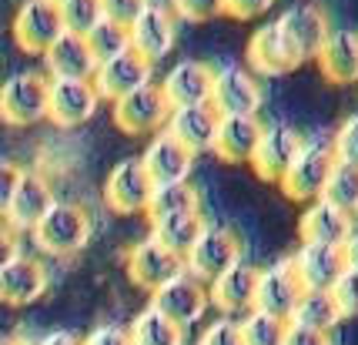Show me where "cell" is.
<instances>
[{
  "label": "cell",
  "instance_id": "35",
  "mask_svg": "<svg viewBox=\"0 0 358 345\" xmlns=\"http://www.w3.org/2000/svg\"><path fill=\"white\" fill-rule=\"evenodd\" d=\"M238 325H241L245 345H281L285 332H288V322H285V318H275V315L258 312V309H251Z\"/></svg>",
  "mask_w": 358,
  "mask_h": 345
},
{
  "label": "cell",
  "instance_id": "33",
  "mask_svg": "<svg viewBox=\"0 0 358 345\" xmlns=\"http://www.w3.org/2000/svg\"><path fill=\"white\" fill-rule=\"evenodd\" d=\"M84 41H87V48H91V54H94V61L97 64H104V61H110V57H117V54L131 50L127 27L114 24V20H108V17H101L91 31L84 34Z\"/></svg>",
  "mask_w": 358,
  "mask_h": 345
},
{
  "label": "cell",
  "instance_id": "44",
  "mask_svg": "<svg viewBox=\"0 0 358 345\" xmlns=\"http://www.w3.org/2000/svg\"><path fill=\"white\" fill-rule=\"evenodd\" d=\"M80 345H131V335L121 325H101V329L87 332Z\"/></svg>",
  "mask_w": 358,
  "mask_h": 345
},
{
  "label": "cell",
  "instance_id": "39",
  "mask_svg": "<svg viewBox=\"0 0 358 345\" xmlns=\"http://www.w3.org/2000/svg\"><path fill=\"white\" fill-rule=\"evenodd\" d=\"M198 345H245L241 325H238L234 318H218V322H211V325L201 332Z\"/></svg>",
  "mask_w": 358,
  "mask_h": 345
},
{
  "label": "cell",
  "instance_id": "15",
  "mask_svg": "<svg viewBox=\"0 0 358 345\" xmlns=\"http://www.w3.org/2000/svg\"><path fill=\"white\" fill-rule=\"evenodd\" d=\"M94 91L101 101H121V97L134 94L138 87L144 84H151V64L138 57L134 50H124V54H117V57H110V61L97 64V71H94Z\"/></svg>",
  "mask_w": 358,
  "mask_h": 345
},
{
  "label": "cell",
  "instance_id": "28",
  "mask_svg": "<svg viewBox=\"0 0 358 345\" xmlns=\"http://www.w3.org/2000/svg\"><path fill=\"white\" fill-rule=\"evenodd\" d=\"M322 78L331 84H355L358 80V31H331L322 50L315 54Z\"/></svg>",
  "mask_w": 358,
  "mask_h": 345
},
{
  "label": "cell",
  "instance_id": "23",
  "mask_svg": "<svg viewBox=\"0 0 358 345\" xmlns=\"http://www.w3.org/2000/svg\"><path fill=\"white\" fill-rule=\"evenodd\" d=\"M262 127L265 125L248 114H218V131H215L211 151L228 164H248L255 148H258Z\"/></svg>",
  "mask_w": 358,
  "mask_h": 345
},
{
  "label": "cell",
  "instance_id": "37",
  "mask_svg": "<svg viewBox=\"0 0 358 345\" xmlns=\"http://www.w3.org/2000/svg\"><path fill=\"white\" fill-rule=\"evenodd\" d=\"M328 148H331L335 164H345V168H355L358 171V114L345 118L342 125H338V131L328 141Z\"/></svg>",
  "mask_w": 358,
  "mask_h": 345
},
{
  "label": "cell",
  "instance_id": "38",
  "mask_svg": "<svg viewBox=\"0 0 358 345\" xmlns=\"http://www.w3.org/2000/svg\"><path fill=\"white\" fill-rule=\"evenodd\" d=\"M328 298H331V305H335V312H338L342 322L358 318V272L345 268L342 275L335 279V285L328 288Z\"/></svg>",
  "mask_w": 358,
  "mask_h": 345
},
{
  "label": "cell",
  "instance_id": "30",
  "mask_svg": "<svg viewBox=\"0 0 358 345\" xmlns=\"http://www.w3.org/2000/svg\"><path fill=\"white\" fill-rule=\"evenodd\" d=\"M127 335H131V345H185V329L168 315H161L155 305L134 315Z\"/></svg>",
  "mask_w": 358,
  "mask_h": 345
},
{
  "label": "cell",
  "instance_id": "27",
  "mask_svg": "<svg viewBox=\"0 0 358 345\" xmlns=\"http://www.w3.org/2000/svg\"><path fill=\"white\" fill-rule=\"evenodd\" d=\"M141 164H144V171L151 178V185H174V181H187V174L194 168V155L185 151L174 138H168L161 131L155 141L144 148Z\"/></svg>",
  "mask_w": 358,
  "mask_h": 345
},
{
  "label": "cell",
  "instance_id": "51",
  "mask_svg": "<svg viewBox=\"0 0 358 345\" xmlns=\"http://www.w3.org/2000/svg\"><path fill=\"white\" fill-rule=\"evenodd\" d=\"M355 218H358V208H355Z\"/></svg>",
  "mask_w": 358,
  "mask_h": 345
},
{
  "label": "cell",
  "instance_id": "25",
  "mask_svg": "<svg viewBox=\"0 0 358 345\" xmlns=\"http://www.w3.org/2000/svg\"><path fill=\"white\" fill-rule=\"evenodd\" d=\"M47 67V78H61V80H91L97 71L91 48L80 34H67L64 31L50 48L41 54Z\"/></svg>",
  "mask_w": 358,
  "mask_h": 345
},
{
  "label": "cell",
  "instance_id": "24",
  "mask_svg": "<svg viewBox=\"0 0 358 345\" xmlns=\"http://www.w3.org/2000/svg\"><path fill=\"white\" fill-rule=\"evenodd\" d=\"M47 292V268L37 258L17 255L0 268V305H31Z\"/></svg>",
  "mask_w": 358,
  "mask_h": 345
},
{
  "label": "cell",
  "instance_id": "7",
  "mask_svg": "<svg viewBox=\"0 0 358 345\" xmlns=\"http://www.w3.org/2000/svg\"><path fill=\"white\" fill-rule=\"evenodd\" d=\"M262 84L251 74L248 67H238V64H228V67H218L215 71V84H211V108L218 114H248V118H258L262 111Z\"/></svg>",
  "mask_w": 358,
  "mask_h": 345
},
{
  "label": "cell",
  "instance_id": "40",
  "mask_svg": "<svg viewBox=\"0 0 358 345\" xmlns=\"http://www.w3.org/2000/svg\"><path fill=\"white\" fill-rule=\"evenodd\" d=\"M148 3L151 0H101V14L114 24H121V27H131Z\"/></svg>",
  "mask_w": 358,
  "mask_h": 345
},
{
  "label": "cell",
  "instance_id": "21",
  "mask_svg": "<svg viewBox=\"0 0 358 345\" xmlns=\"http://www.w3.org/2000/svg\"><path fill=\"white\" fill-rule=\"evenodd\" d=\"M288 262H292L301 292H328L345 272L342 248H328V245H298V251Z\"/></svg>",
  "mask_w": 358,
  "mask_h": 345
},
{
  "label": "cell",
  "instance_id": "9",
  "mask_svg": "<svg viewBox=\"0 0 358 345\" xmlns=\"http://www.w3.org/2000/svg\"><path fill=\"white\" fill-rule=\"evenodd\" d=\"M127 37H131V50L155 67L161 57H168L174 50V41H178L174 14L161 3H148L138 14V20L127 27Z\"/></svg>",
  "mask_w": 358,
  "mask_h": 345
},
{
  "label": "cell",
  "instance_id": "5",
  "mask_svg": "<svg viewBox=\"0 0 358 345\" xmlns=\"http://www.w3.org/2000/svg\"><path fill=\"white\" fill-rule=\"evenodd\" d=\"M275 24H278L281 37H285V44L295 54L298 64L315 61V54L322 50L325 37L331 34L325 10L315 7V3H295V7L281 10V17H275Z\"/></svg>",
  "mask_w": 358,
  "mask_h": 345
},
{
  "label": "cell",
  "instance_id": "4",
  "mask_svg": "<svg viewBox=\"0 0 358 345\" xmlns=\"http://www.w3.org/2000/svg\"><path fill=\"white\" fill-rule=\"evenodd\" d=\"M0 118L14 127H31L47 118V78L17 71L0 84Z\"/></svg>",
  "mask_w": 358,
  "mask_h": 345
},
{
  "label": "cell",
  "instance_id": "8",
  "mask_svg": "<svg viewBox=\"0 0 358 345\" xmlns=\"http://www.w3.org/2000/svg\"><path fill=\"white\" fill-rule=\"evenodd\" d=\"M101 108V97L91 80H61L47 78V118L57 127L87 125Z\"/></svg>",
  "mask_w": 358,
  "mask_h": 345
},
{
  "label": "cell",
  "instance_id": "6",
  "mask_svg": "<svg viewBox=\"0 0 358 345\" xmlns=\"http://www.w3.org/2000/svg\"><path fill=\"white\" fill-rule=\"evenodd\" d=\"M124 265H127L131 282L138 285V288H144V292H151V295H155L157 288H164L171 279L185 275V258H181L178 251L164 248V245L151 235L127 251Z\"/></svg>",
  "mask_w": 358,
  "mask_h": 345
},
{
  "label": "cell",
  "instance_id": "22",
  "mask_svg": "<svg viewBox=\"0 0 358 345\" xmlns=\"http://www.w3.org/2000/svg\"><path fill=\"white\" fill-rule=\"evenodd\" d=\"M215 131H218V111L211 104H198V108H174L168 114L164 134L174 138L185 151L198 157L201 151H211L215 144Z\"/></svg>",
  "mask_w": 358,
  "mask_h": 345
},
{
  "label": "cell",
  "instance_id": "34",
  "mask_svg": "<svg viewBox=\"0 0 358 345\" xmlns=\"http://www.w3.org/2000/svg\"><path fill=\"white\" fill-rule=\"evenodd\" d=\"M322 202L335 204L338 211H345V215L355 218V208H358V171L355 168L335 164L331 174H328L325 188H322Z\"/></svg>",
  "mask_w": 358,
  "mask_h": 345
},
{
  "label": "cell",
  "instance_id": "50",
  "mask_svg": "<svg viewBox=\"0 0 358 345\" xmlns=\"http://www.w3.org/2000/svg\"><path fill=\"white\" fill-rule=\"evenodd\" d=\"M47 3H54V7H61V3H64V0H47Z\"/></svg>",
  "mask_w": 358,
  "mask_h": 345
},
{
  "label": "cell",
  "instance_id": "32",
  "mask_svg": "<svg viewBox=\"0 0 358 345\" xmlns=\"http://www.w3.org/2000/svg\"><path fill=\"white\" fill-rule=\"evenodd\" d=\"M201 228H204L201 215H178V218H168V221L151 225V238H157L164 248L178 251V255L185 258L187 248L194 245V238L201 235Z\"/></svg>",
  "mask_w": 358,
  "mask_h": 345
},
{
  "label": "cell",
  "instance_id": "17",
  "mask_svg": "<svg viewBox=\"0 0 358 345\" xmlns=\"http://www.w3.org/2000/svg\"><path fill=\"white\" fill-rule=\"evenodd\" d=\"M355 232V218L338 211L328 202H308L305 211L298 215V238L301 245H328V248H342L345 238Z\"/></svg>",
  "mask_w": 358,
  "mask_h": 345
},
{
  "label": "cell",
  "instance_id": "29",
  "mask_svg": "<svg viewBox=\"0 0 358 345\" xmlns=\"http://www.w3.org/2000/svg\"><path fill=\"white\" fill-rule=\"evenodd\" d=\"M144 215L151 225L178 218V215H201V195L191 181H174V185H155Z\"/></svg>",
  "mask_w": 358,
  "mask_h": 345
},
{
  "label": "cell",
  "instance_id": "19",
  "mask_svg": "<svg viewBox=\"0 0 358 345\" xmlns=\"http://www.w3.org/2000/svg\"><path fill=\"white\" fill-rule=\"evenodd\" d=\"M54 202H57V198H54V191H50L44 174L24 168L3 221H7V228H14V232H34V225L44 218L47 208Z\"/></svg>",
  "mask_w": 358,
  "mask_h": 345
},
{
  "label": "cell",
  "instance_id": "13",
  "mask_svg": "<svg viewBox=\"0 0 358 345\" xmlns=\"http://www.w3.org/2000/svg\"><path fill=\"white\" fill-rule=\"evenodd\" d=\"M171 104L164 101L157 84H144L134 94L114 101V125L124 134H151L161 125H168Z\"/></svg>",
  "mask_w": 358,
  "mask_h": 345
},
{
  "label": "cell",
  "instance_id": "45",
  "mask_svg": "<svg viewBox=\"0 0 358 345\" xmlns=\"http://www.w3.org/2000/svg\"><path fill=\"white\" fill-rule=\"evenodd\" d=\"M281 345H331V335L325 332H312V329H298V325H288Z\"/></svg>",
  "mask_w": 358,
  "mask_h": 345
},
{
  "label": "cell",
  "instance_id": "11",
  "mask_svg": "<svg viewBox=\"0 0 358 345\" xmlns=\"http://www.w3.org/2000/svg\"><path fill=\"white\" fill-rule=\"evenodd\" d=\"M64 34L61 10L47 0H24L14 14V44L24 54H44Z\"/></svg>",
  "mask_w": 358,
  "mask_h": 345
},
{
  "label": "cell",
  "instance_id": "1",
  "mask_svg": "<svg viewBox=\"0 0 358 345\" xmlns=\"http://www.w3.org/2000/svg\"><path fill=\"white\" fill-rule=\"evenodd\" d=\"M34 241L47 255H74L91 241V215L74 202H54L34 225Z\"/></svg>",
  "mask_w": 358,
  "mask_h": 345
},
{
  "label": "cell",
  "instance_id": "31",
  "mask_svg": "<svg viewBox=\"0 0 358 345\" xmlns=\"http://www.w3.org/2000/svg\"><path fill=\"white\" fill-rule=\"evenodd\" d=\"M288 325L331 335L335 325H342V318H338V312H335V305H331L328 292H301L298 305L292 309V315H288Z\"/></svg>",
  "mask_w": 358,
  "mask_h": 345
},
{
  "label": "cell",
  "instance_id": "3",
  "mask_svg": "<svg viewBox=\"0 0 358 345\" xmlns=\"http://www.w3.org/2000/svg\"><path fill=\"white\" fill-rule=\"evenodd\" d=\"M331 168H335V157H331V148H328V144L301 141L295 161L288 164L285 178L278 181V188L285 191V198H292V202H301V204L318 202Z\"/></svg>",
  "mask_w": 358,
  "mask_h": 345
},
{
  "label": "cell",
  "instance_id": "14",
  "mask_svg": "<svg viewBox=\"0 0 358 345\" xmlns=\"http://www.w3.org/2000/svg\"><path fill=\"white\" fill-rule=\"evenodd\" d=\"M151 305L161 315H168L171 322H178L181 329H187V325L201 322V315L208 312L211 298H208V285L191 279L185 272V275L171 279L164 288H157L155 295H151Z\"/></svg>",
  "mask_w": 358,
  "mask_h": 345
},
{
  "label": "cell",
  "instance_id": "26",
  "mask_svg": "<svg viewBox=\"0 0 358 345\" xmlns=\"http://www.w3.org/2000/svg\"><path fill=\"white\" fill-rule=\"evenodd\" d=\"M248 64H251V74H262V78H281V74H292L298 67L295 54L288 50V44H285V37H281L275 20L262 24L258 31L251 34Z\"/></svg>",
  "mask_w": 358,
  "mask_h": 345
},
{
  "label": "cell",
  "instance_id": "46",
  "mask_svg": "<svg viewBox=\"0 0 358 345\" xmlns=\"http://www.w3.org/2000/svg\"><path fill=\"white\" fill-rule=\"evenodd\" d=\"M17 255V235H14V228H7V225H0V268L7 265V262H14Z\"/></svg>",
  "mask_w": 358,
  "mask_h": 345
},
{
  "label": "cell",
  "instance_id": "42",
  "mask_svg": "<svg viewBox=\"0 0 358 345\" xmlns=\"http://www.w3.org/2000/svg\"><path fill=\"white\" fill-rule=\"evenodd\" d=\"M20 174H24V168H20V164H14V161H3V157H0V218H3V215H7V208H10V198H14Z\"/></svg>",
  "mask_w": 358,
  "mask_h": 345
},
{
  "label": "cell",
  "instance_id": "18",
  "mask_svg": "<svg viewBox=\"0 0 358 345\" xmlns=\"http://www.w3.org/2000/svg\"><path fill=\"white\" fill-rule=\"evenodd\" d=\"M255 288H258V268L241 258L238 265L221 272L218 279L208 285V298L218 312H224V318L248 315L255 309Z\"/></svg>",
  "mask_w": 358,
  "mask_h": 345
},
{
  "label": "cell",
  "instance_id": "2",
  "mask_svg": "<svg viewBox=\"0 0 358 345\" xmlns=\"http://www.w3.org/2000/svg\"><path fill=\"white\" fill-rule=\"evenodd\" d=\"M241 262V241L231 228L224 225H208L204 221L201 235L194 238V245L185 255V272L198 282L211 285L221 272H228L231 265Z\"/></svg>",
  "mask_w": 358,
  "mask_h": 345
},
{
  "label": "cell",
  "instance_id": "49",
  "mask_svg": "<svg viewBox=\"0 0 358 345\" xmlns=\"http://www.w3.org/2000/svg\"><path fill=\"white\" fill-rule=\"evenodd\" d=\"M0 345H27L20 335H0Z\"/></svg>",
  "mask_w": 358,
  "mask_h": 345
},
{
  "label": "cell",
  "instance_id": "10",
  "mask_svg": "<svg viewBox=\"0 0 358 345\" xmlns=\"http://www.w3.org/2000/svg\"><path fill=\"white\" fill-rule=\"evenodd\" d=\"M301 134H298L292 125H265L262 127V138H258V148H255V155H251V168L255 174L268 181V185H278L285 171H288V164L295 161L298 148H301Z\"/></svg>",
  "mask_w": 358,
  "mask_h": 345
},
{
  "label": "cell",
  "instance_id": "43",
  "mask_svg": "<svg viewBox=\"0 0 358 345\" xmlns=\"http://www.w3.org/2000/svg\"><path fill=\"white\" fill-rule=\"evenodd\" d=\"M275 0H221V14L234 17V20H255L271 7Z\"/></svg>",
  "mask_w": 358,
  "mask_h": 345
},
{
  "label": "cell",
  "instance_id": "48",
  "mask_svg": "<svg viewBox=\"0 0 358 345\" xmlns=\"http://www.w3.org/2000/svg\"><path fill=\"white\" fill-rule=\"evenodd\" d=\"M37 345H80V339L74 332H50V335H44Z\"/></svg>",
  "mask_w": 358,
  "mask_h": 345
},
{
  "label": "cell",
  "instance_id": "41",
  "mask_svg": "<svg viewBox=\"0 0 358 345\" xmlns=\"http://www.w3.org/2000/svg\"><path fill=\"white\" fill-rule=\"evenodd\" d=\"M174 14L191 24H204L221 14V0H174Z\"/></svg>",
  "mask_w": 358,
  "mask_h": 345
},
{
  "label": "cell",
  "instance_id": "16",
  "mask_svg": "<svg viewBox=\"0 0 358 345\" xmlns=\"http://www.w3.org/2000/svg\"><path fill=\"white\" fill-rule=\"evenodd\" d=\"M211 84H215V67L204 61H181L161 78V94L174 108H198L211 104Z\"/></svg>",
  "mask_w": 358,
  "mask_h": 345
},
{
  "label": "cell",
  "instance_id": "12",
  "mask_svg": "<svg viewBox=\"0 0 358 345\" xmlns=\"http://www.w3.org/2000/svg\"><path fill=\"white\" fill-rule=\"evenodd\" d=\"M151 178L144 171L141 157H124L121 164H114L104 181V202L117 215H144L148 198H151Z\"/></svg>",
  "mask_w": 358,
  "mask_h": 345
},
{
  "label": "cell",
  "instance_id": "47",
  "mask_svg": "<svg viewBox=\"0 0 358 345\" xmlns=\"http://www.w3.org/2000/svg\"><path fill=\"white\" fill-rule=\"evenodd\" d=\"M342 262L348 272H358V228L352 232V235L345 238V245H342Z\"/></svg>",
  "mask_w": 358,
  "mask_h": 345
},
{
  "label": "cell",
  "instance_id": "36",
  "mask_svg": "<svg viewBox=\"0 0 358 345\" xmlns=\"http://www.w3.org/2000/svg\"><path fill=\"white\" fill-rule=\"evenodd\" d=\"M61 24H64V31L67 34H84L91 31L94 24L101 20V0H64L61 7Z\"/></svg>",
  "mask_w": 358,
  "mask_h": 345
},
{
  "label": "cell",
  "instance_id": "20",
  "mask_svg": "<svg viewBox=\"0 0 358 345\" xmlns=\"http://www.w3.org/2000/svg\"><path fill=\"white\" fill-rule=\"evenodd\" d=\"M298 298H301V285H298L288 258L271 268H258V288H255V309L258 312H268L288 322Z\"/></svg>",
  "mask_w": 358,
  "mask_h": 345
}]
</instances>
